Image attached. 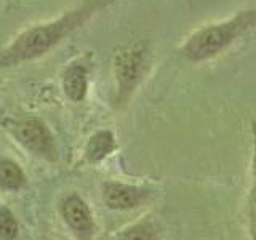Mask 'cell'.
Wrapping results in <instances>:
<instances>
[{
  "label": "cell",
  "instance_id": "1",
  "mask_svg": "<svg viewBox=\"0 0 256 240\" xmlns=\"http://www.w3.org/2000/svg\"><path fill=\"white\" fill-rule=\"evenodd\" d=\"M114 2L117 0H85L82 5L72 8L53 21L37 24L22 30L0 54V68H12L42 58L72 32L90 21L96 13Z\"/></svg>",
  "mask_w": 256,
  "mask_h": 240
},
{
  "label": "cell",
  "instance_id": "2",
  "mask_svg": "<svg viewBox=\"0 0 256 240\" xmlns=\"http://www.w3.org/2000/svg\"><path fill=\"white\" fill-rule=\"evenodd\" d=\"M256 26V10L238 12L232 18L194 32L181 46L182 56L190 62H202L224 52L238 37Z\"/></svg>",
  "mask_w": 256,
  "mask_h": 240
},
{
  "label": "cell",
  "instance_id": "3",
  "mask_svg": "<svg viewBox=\"0 0 256 240\" xmlns=\"http://www.w3.org/2000/svg\"><path fill=\"white\" fill-rule=\"evenodd\" d=\"M150 64V44L146 40L130 42L117 48L114 77L117 82V104H125L142 82Z\"/></svg>",
  "mask_w": 256,
  "mask_h": 240
},
{
  "label": "cell",
  "instance_id": "4",
  "mask_svg": "<svg viewBox=\"0 0 256 240\" xmlns=\"http://www.w3.org/2000/svg\"><path fill=\"white\" fill-rule=\"evenodd\" d=\"M6 128L22 148L30 150L34 156L46 160H56L54 138L46 125L38 118H20L6 122Z\"/></svg>",
  "mask_w": 256,
  "mask_h": 240
},
{
  "label": "cell",
  "instance_id": "5",
  "mask_svg": "<svg viewBox=\"0 0 256 240\" xmlns=\"http://www.w3.org/2000/svg\"><path fill=\"white\" fill-rule=\"evenodd\" d=\"M150 196L149 189L108 181L102 184V200L110 210H132L144 204Z\"/></svg>",
  "mask_w": 256,
  "mask_h": 240
},
{
  "label": "cell",
  "instance_id": "6",
  "mask_svg": "<svg viewBox=\"0 0 256 240\" xmlns=\"http://www.w3.org/2000/svg\"><path fill=\"white\" fill-rule=\"evenodd\" d=\"M62 216L69 228L78 236H90L93 230V218L86 204L78 196H69L62 202Z\"/></svg>",
  "mask_w": 256,
  "mask_h": 240
},
{
  "label": "cell",
  "instance_id": "7",
  "mask_svg": "<svg viewBox=\"0 0 256 240\" xmlns=\"http://www.w3.org/2000/svg\"><path fill=\"white\" fill-rule=\"evenodd\" d=\"M61 86L72 102H82L88 93V69L80 62L69 64L62 72Z\"/></svg>",
  "mask_w": 256,
  "mask_h": 240
},
{
  "label": "cell",
  "instance_id": "8",
  "mask_svg": "<svg viewBox=\"0 0 256 240\" xmlns=\"http://www.w3.org/2000/svg\"><path fill=\"white\" fill-rule=\"evenodd\" d=\"M117 149V142L112 132L100 130L96 132L85 146V162L88 164H98L112 154Z\"/></svg>",
  "mask_w": 256,
  "mask_h": 240
},
{
  "label": "cell",
  "instance_id": "9",
  "mask_svg": "<svg viewBox=\"0 0 256 240\" xmlns=\"http://www.w3.org/2000/svg\"><path fill=\"white\" fill-rule=\"evenodd\" d=\"M253 133V154H252V186L246 197V218L250 240H256V122H252Z\"/></svg>",
  "mask_w": 256,
  "mask_h": 240
},
{
  "label": "cell",
  "instance_id": "10",
  "mask_svg": "<svg viewBox=\"0 0 256 240\" xmlns=\"http://www.w3.org/2000/svg\"><path fill=\"white\" fill-rule=\"evenodd\" d=\"M26 184V176L18 164L12 160H0V188L8 190L21 189Z\"/></svg>",
  "mask_w": 256,
  "mask_h": 240
},
{
  "label": "cell",
  "instance_id": "11",
  "mask_svg": "<svg viewBox=\"0 0 256 240\" xmlns=\"http://www.w3.org/2000/svg\"><path fill=\"white\" fill-rule=\"evenodd\" d=\"M18 236V222L10 210L5 206H0V238L13 240Z\"/></svg>",
  "mask_w": 256,
  "mask_h": 240
},
{
  "label": "cell",
  "instance_id": "12",
  "mask_svg": "<svg viewBox=\"0 0 256 240\" xmlns=\"http://www.w3.org/2000/svg\"><path fill=\"white\" fill-rule=\"evenodd\" d=\"M118 240H156V232L148 222H138L120 234Z\"/></svg>",
  "mask_w": 256,
  "mask_h": 240
}]
</instances>
